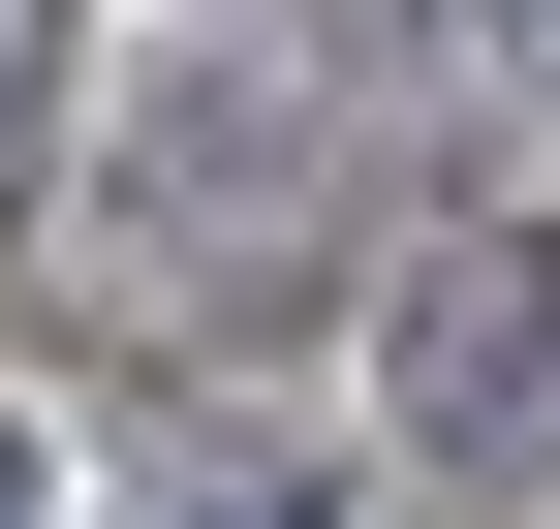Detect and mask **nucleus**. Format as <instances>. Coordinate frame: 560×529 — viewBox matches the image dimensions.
<instances>
[{
    "mask_svg": "<svg viewBox=\"0 0 560 529\" xmlns=\"http://www.w3.org/2000/svg\"><path fill=\"white\" fill-rule=\"evenodd\" d=\"M374 436L436 498H560V219H436L374 281Z\"/></svg>",
    "mask_w": 560,
    "mask_h": 529,
    "instance_id": "obj_1",
    "label": "nucleus"
},
{
    "mask_svg": "<svg viewBox=\"0 0 560 529\" xmlns=\"http://www.w3.org/2000/svg\"><path fill=\"white\" fill-rule=\"evenodd\" d=\"M499 32H560V0H499Z\"/></svg>",
    "mask_w": 560,
    "mask_h": 529,
    "instance_id": "obj_5",
    "label": "nucleus"
},
{
    "mask_svg": "<svg viewBox=\"0 0 560 529\" xmlns=\"http://www.w3.org/2000/svg\"><path fill=\"white\" fill-rule=\"evenodd\" d=\"M32 125H62V0H0V187H32Z\"/></svg>",
    "mask_w": 560,
    "mask_h": 529,
    "instance_id": "obj_3",
    "label": "nucleus"
},
{
    "mask_svg": "<svg viewBox=\"0 0 560 529\" xmlns=\"http://www.w3.org/2000/svg\"><path fill=\"white\" fill-rule=\"evenodd\" d=\"M0 529H32V436H0Z\"/></svg>",
    "mask_w": 560,
    "mask_h": 529,
    "instance_id": "obj_4",
    "label": "nucleus"
},
{
    "mask_svg": "<svg viewBox=\"0 0 560 529\" xmlns=\"http://www.w3.org/2000/svg\"><path fill=\"white\" fill-rule=\"evenodd\" d=\"M125 529H342V468H312V436H156Z\"/></svg>",
    "mask_w": 560,
    "mask_h": 529,
    "instance_id": "obj_2",
    "label": "nucleus"
}]
</instances>
